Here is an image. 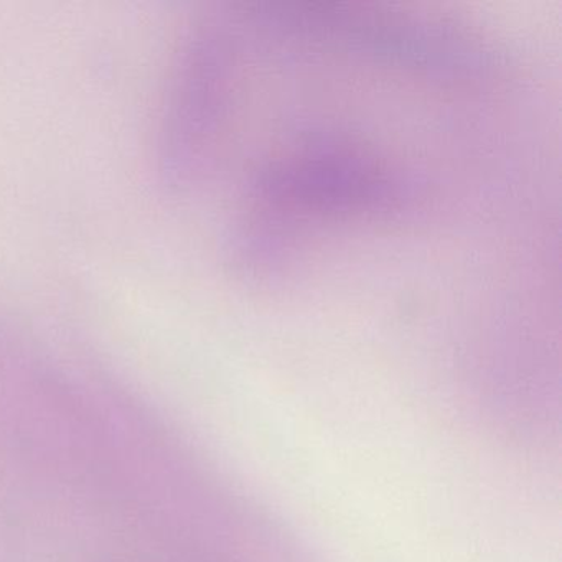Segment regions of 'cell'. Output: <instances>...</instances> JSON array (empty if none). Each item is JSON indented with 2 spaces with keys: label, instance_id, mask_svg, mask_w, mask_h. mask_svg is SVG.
<instances>
[]
</instances>
